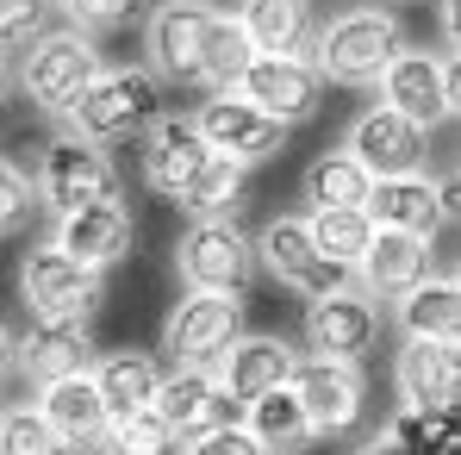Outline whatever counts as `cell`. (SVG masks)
Segmentation results:
<instances>
[{"instance_id": "cell-1", "label": "cell", "mask_w": 461, "mask_h": 455, "mask_svg": "<svg viewBox=\"0 0 461 455\" xmlns=\"http://www.w3.org/2000/svg\"><path fill=\"white\" fill-rule=\"evenodd\" d=\"M162 113V81L150 69H100V76L81 87L63 113V132L81 138V144H131L150 132V119Z\"/></svg>"}, {"instance_id": "cell-2", "label": "cell", "mask_w": 461, "mask_h": 455, "mask_svg": "<svg viewBox=\"0 0 461 455\" xmlns=\"http://www.w3.org/2000/svg\"><path fill=\"white\" fill-rule=\"evenodd\" d=\"M399 44H405V32L386 6H349L324 32H312V69L337 87H375Z\"/></svg>"}, {"instance_id": "cell-3", "label": "cell", "mask_w": 461, "mask_h": 455, "mask_svg": "<svg viewBox=\"0 0 461 455\" xmlns=\"http://www.w3.org/2000/svg\"><path fill=\"white\" fill-rule=\"evenodd\" d=\"M100 69H106V63H100V50H94L87 32H38V38L25 44V63H19L13 81L25 87V100H32L38 113L63 119L69 100H76Z\"/></svg>"}, {"instance_id": "cell-4", "label": "cell", "mask_w": 461, "mask_h": 455, "mask_svg": "<svg viewBox=\"0 0 461 455\" xmlns=\"http://www.w3.org/2000/svg\"><path fill=\"white\" fill-rule=\"evenodd\" d=\"M381 100L393 113H405L418 132H437L456 119V100H461V76H456V57H437V50H411L399 44L393 63L381 69Z\"/></svg>"}, {"instance_id": "cell-5", "label": "cell", "mask_w": 461, "mask_h": 455, "mask_svg": "<svg viewBox=\"0 0 461 455\" xmlns=\"http://www.w3.org/2000/svg\"><path fill=\"white\" fill-rule=\"evenodd\" d=\"M212 32H219V6H206V0H162L150 13V32H144L150 76L168 81V87H200Z\"/></svg>"}, {"instance_id": "cell-6", "label": "cell", "mask_w": 461, "mask_h": 455, "mask_svg": "<svg viewBox=\"0 0 461 455\" xmlns=\"http://www.w3.org/2000/svg\"><path fill=\"white\" fill-rule=\"evenodd\" d=\"M175 268L187 294H243L256 281V243L237 231V219H194L181 231Z\"/></svg>"}, {"instance_id": "cell-7", "label": "cell", "mask_w": 461, "mask_h": 455, "mask_svg": "<svg viewBox=\"0 0 461 455\" xmlns=\"http://www.w3.org/2000/svg\"><path fill=\"white\" fill-rule=\"evenodd\" d=\"M38 206L50 213H76V206H94V200H119V168L100 144H81V138H50L44 156H38Z\"/></svg>"}, {"instance_id": "cell-8", "label": "cell", "mask_w": 461, "mask_h": 455, "mask_svg": "<svg viewBox=\"0 0 461 455\" xmlns=\"http://www.w3.org/2000/svg\"><path fill=\"white\" fill-rule=\"evenodd\" d=\"M287 387H294L300 405H306L312 437H349V431H362V418H368V380H362L356 362L300 356L294 375H287Z\"/></svg>"}, {"instance_id": "cell-9", "label": "cell", "mask_w": 461, "mask_h": 455, "mask_svg": "<svg viewBox=\"0 0 461 455\" xmlns=\"http://www.w3.org/2000/svg\"><path fill=\"white\" fill-rule=\"evenodd\" d=\"M194 132L206 138V150L225 156V162H237V168H256V162H268V156H281V144H287V125L281 119H268V113H256L243 94H206L194 113Z\"/></svg>"}, {"instance_id": "cell-10", "label": "cell", "mask_w": 461, "mask_h": 455, "mask_svg": "<svg viewBox=\"0 0 461 455\" xmlns=\"http://www.w3.org/2000/svg\"><path fill=\"white\" fill-rule=\"evenodd\" d=\"M362 213L375 219V231H405V237H437L456 219V181H437L430 168L411 175H381L362 200Z\"/></svg>"}, {"instance_id": "cell-11", "label": "cell", "mask_w": 461, "mask_h": 455, "mask_svg": "<svg viewBox=\"0 0 461 455\" xmlns=\"http://www.w3.org/2000/svg\"><path fill=\"white\" fill-rule=\"evenodd\" d=\"M230 94H243L256 113H268V119H281V125L294 132V125L318 119V106H324V76L312 69V57H268V50H256V57L243 63V76H237Z\"/></svg>"}, {"instance_id": "cell-12", "label": "cell", "mask_w": 461, "mask_h": 455, "mask_svg": "<svg viewBox=\"0 0 461 455\" xmlns=\"http://www.w3.org/2000/svg\"><path fill=\"white\" fill-rule=\"evenodd\" d=\"M19 300L32 318H94V305L106 300V287H100V275L94 268H81L76 256H63L57 243H44V250H32L25 262H19Z\"/></svg>"}, {"instance_id": "cell-13", "label": "cell", "mask_w": 461, "mask_h": 455, "mask_svg": "<svg viewBox=\"0 0 461 455\" xmlns=\"http://www.w3.org/2000/svg\"><path fill=\"white\" fill-rule=\"evenodd\" d=\"M381 337V305L368 300L362 287H343V294H324L306 300V350L312 356H330V362H368Z\"/></svg>"}, {"instance_id": "cell-14", "label": "cell", "mask_w": 461, "mask_h": 455, "mask_svg": "<svg viewBox=\"0 0 461 455\" xmlns=\"http://www.w3.org/2000/svg\"><path fill=\"white\" fill-rule=\"evenodd\" d=\"M343 150L356 156L375 181H381V175H411V168H424V156H430V132H418L405 113H393L386 100H375L368 113H356Z\"/></svg>"}, {"instance_id": "cell-15", "label": "cell", "mask_w": 461, "mask_h": 455, "mask_svg": "<svg viewBox=\"0 0 461 455\" xmlns=\"http://www.w3.org/2000/svg\"><path fill=\"white\" fill-rule=\"evenodd\" d=\"M237 331H243V294H187L162 324V350L175 362H219V350Z\"/></svg>"}, {"instance_id": "cell-16", "label": "cell", "mask_w": 461, "mask_h": 455, "mask_svg": "<svg viewBox=\"0 0 461 455\" xmlns=\"http://www.w3.org/2000/svg\"><path fill=\"white\" fill-rule=\"evenodd\" d=\"M131 206L125 200H94V206H76V213H57V250L63 256H76L81 268H94V275H106L113 262H125L131 256Z\"/></svg>"}, {"instance_id": "cell-17", "label": "cell", "mask_w": 461, "mask_h": 455, "mask_svg": "<svg viewBox=\"0 0 461 455\" xmlns=\"http://www.w3.org/2000/svg\"><path fill=\"white\" fill-rule=\"evenodd\" d=\"M156 418L168 424L175 443H187V437L225 424V418H230L225 380L212 375L206 362H175V375H162V387H156Z\"/></svg>"}, {"instance_id": "cell-18", "label": "cell", "mask_w": 461, "mask_h": 455, "mask_svg": "<svg viewBox=\"0 0 461 455\" xmlns=\"http://www.w3.org/2000/svg\"><path fill=\"white\" fill-rule=\"evenodd\" d=\"M399 399L418 405V412H456V399H461L456 337H405V350H399Z\"/></svg>"}, {"instance_id": "cell-19", "label": "cell", "mask_w": 461, "mask_h": 455, "mask_svg": "<svg viewBox=\"0 0 461 455\" xmlns=\"http://www.w3.org/2000/svg\"><path fill=\"white\" fill-rule=\"evenodd\" d=\"M206 162H212V150H206V138L194 132L187 113H156L150 132H144V181L162 200H175Z\"/></svg>"}, {"instance_id": "cell-20", "label": "cell", "mask_w": 461, "mask_h": 455, "mask_svg": "<svg viewBox=\"0 0 461 455\" xmlns=\"http://www.w3.org/2000/svg\"><path fill=\"white\" fill-rule=\"evenodd\" d=\"M38 412L50 418V431L63 437V450H100L106 443V399H100V387L94 375L81 369V375H57L44 380V393H38Z\"/></svg>"}, {"instance_id": "cell-21", "label": "cell", "mask_w": 461, "mask_h": 455, "mask_svg": "<svg viewBox=\"0 0 461 455\" xmlns=\"http://www.w3.org/2000/svg\"><path fill=\"white\" fill-rule=\"evenodd\" d=\"M13 343H19V375H32L38 387L94 369V337L81 318H32L25 337H13Z\"/></svg>"}, {"instance_id": "cell-22", "label": "cell", "mask_w": 461, "mask_h": 455, "mask_svg": "<svg viewBox=\"0 0 461 455\" xmlns=\"http://www.w3.org/2000/svg\"><path fill=\"white\" fill-rule=\"evenodd\" d=\"M424 275H430V243L405 237V231H375L368 250H362V262H356V287L368 300H399Z\"/></svg>"}, {"instance_id": "cell-23", "label": "cell", "mask_w": 461, "mask_h": 455, "mask_svg": "<svg viewBox=\"0 0 461 455\" xmlns=\"http://www.w3.org/2000/svg\"><path fill=\"white\" fill-rule=\"evenodd\" d=\"M294 350L281 343V337H230L225 350H219V369L212 375L225 380L230 405H243V399H256V393H268V387H287V375H294Z\"/></svg>"}, {"instance_id": "cell-24", "label": "cell", "mask_w": 461, "mask_h": 455, "mask_svg": "<svg viewBox=\"0 0 461 455\" xmlns=\"http://www.w3.org/2000/svg\"><path fill=\"white\" fill-rule=\"evenodd\" d=\"M237 32L249 38V50L268 57H306L312 50V0H237Z\"/></svg>"}, {"instance_id": "cell-25", "label": "cell", "mask_w": 461, "mask_h": 455, "mask_svg": "<svg viewBox=\"0 0 461 455\" xmlns=\"http://www.w3.org/2000/svg\"><path fill=\"white\" fill-rule=\"evenodd\" d=\"M243 431L256 437V450H262V455H300V450L318 443L312 424H306V405H300L294 387H268V393L243 399Z\"/></svg>"}, {"instance_id": "cell-26", "label": "cell", "mask_w": 461, "mask_h": 455, "mask_svg": "<svg viewBox=\"0 0 461 455\" xmlns=\"http://www.w3.org/2000/svg\"><path fill=\"white\" fill-rule=\"evenodd\" d=\"M94 387H100V399H106V418H125V412H144L156 405V387H162V362H156L150 350H106V356H94Z\"/></svg>"}, {"instance_id": "cell-27", "label": "cell", "mask_w": 461, "mask_h": 455, "mask_svg": "<svg viewBox=\"0 0 461 455\" xmlns=\"http://www.w3.org/2000/svg\"><path fill=\"white\" fill-rule=\"evenodd\" d=\"M399 331L405 337H456L461 331V281L456 275H424L418 287H405L399 300Z\"/></svg>"}, {"instance_id": "cell-28", "label": "cell", "mask_w": 461, "mask_h": 455, "mask_svg": "<svg viewBox=\"0 0 461 455\" xmlns=\"http://www.w3.org/2000/svg\"><path fill=\"white\" fill-rule=\"evenodd\" d=\"M249 243H256V268H268L281 287H300V275L318 262V243H312L306 219H294V213L268 219L262 237H249Z\"/></svg>"}, {"instance_id": "cell-29", "label": "cell", "mask_w": 461, "mask_h": 455, "mask_svg": "<svg viewBox=\"0 0 461 455\" xmlns=\"http://www.w3.org/2000/svg\"><path fill=\"white\" fill-rule=\"evenodd\" d=\"M306 231H312V243H318V256L356 268L362 250H368V237H375V219H368L362 206H312Z\"/></svg>"}, {"instance_id": "cell-30", "label": "cell", "mask_w": 461, "mask_h": 455, "mask_svg": "<svg viewBox=\"0 0 461 455\" xmlns=\"http://www.w3.org/2000/svg\"><path fill=\"white\" fill-rule=\"evenodd\" d=\"M368 187H375V175L349 150H324V156H312V168H306V200L312 206H362Z\"/></svg>"}, {"instance_id": "cell-31", "label": "cell", "mask_w": 461, "mask_h": 455, "mask_svg": "<svg viewBox=\"0 0 461 455\" xmlns=\"http://www.w3.org/2000/svg\"><path fill=\"white\" fill-rule=\"evenodd\" d=\"M237 200H243V168L225 162V156H212V162L175 194V206H181L187 219H237Z\"/></svg>"}, {"instance_id": "cell-32", "label": "cell", "mask_w": 461, "mask_h": 455, "mask_svg": "<svg viewBox=\"0 0 461 455\" xmlns=\"http://www.w3.org/2000/svg\"><path fill=\"white\" fill-rule=\"evenodd\" d=\"M386 443L399 455H456V412H418V405H405L386 424Z\"/></svg>"}, {"instance_id": "cell-33", "label": "cell", "mask_w": 461, "mask_h": 455, "mask_svg": "<svg viewBox=\"0 0 461 455\" xmlns=\"http://www.w3.org/2000/svg\"><path fill=\"white\" fill-rule=\"evenodd\" d=\"M0 455H69L38 405H0Z\"/></svg>"}, {"instance_id": "cell-34", "label": "cell", "mask_w": 461, "mask_h": 455, "mask_svg": "<svg viewBox=\"0 0 461 455\" xmlns=\"http://www.w3.org/2000/svg\"><path fill=\"white\" fill-rule=\"evenodd\" d=\"M100 450H106V455H175L181 443L168 437V424L156 418V405H144V412H125V418H113Z\"/></svg>"}, {"instance_id": "cell-35", "label": "cell", "mask_w": 461, "mask_h": 455, "mask_svg": "<svg viewBox=\"0 0 461 455\" xmlns=\"http://www.w3.org/2000/svg\"><path fill=\"white\" fill-rule=\"evenodd\" d=\"M32 213H38V187H32V175H25L19 162L0 156V237H19V231L32 225Z\"/></svg>"}, {"instance_id": "cell-36", "label": "cell", "mask_w": 461, "mask_h": 455, "mask_svg": "<svg viewBox=\"0 0 461 455\" xmlns=\"http://www.w3.org/2000/svg\"><path fill=\"white\" fill-rule=\"evenodd\" d=\"M50 6H63L69 32H113L138 13V0H50Z\"/></svg>"}, {"instance_id": "cell-37", "label": "cell", "mask_w": 461, "mask_h": 455, "mask_svg": "<svg viewBox=\"0 0 461 455\" xmlns=\"http://www.w3.org/2000/svg\"><path fill=\"white\" fill-rule=\"evenodd\" d=\"M50 0H0V50H25L44 32Z\"/></svg>"}, {"instance_id": "cell-38", "label": "cell", "mask_w": 461, "mask_h": 455, "mask_svg": "<svg viewBox=\"0 0 461 455\" xmlns=\"http://www.w3.org/2000/svg\"><path fill=\"white\" fill-rule=\"evenodd\" d=\"M175 455H262V450H256V437L243 431V418H225V424H212V431L187 437Z\"/></svg>"}, {"instance_id": "cell-39", "label": "cell", "mask_w": 461, "mask_h": 455, "mask_svg": "<svg viewBox=\"0 0 461 455\" xmlns=\"http://www.w3.org/2000/svg\"><path fill=\"white\" fill-rule=\"evenodd\" d=\"M13 375H19V343H13V331L0 324V387H6Z\"/></svg>"}, {"instance_id": "cell-40", "label": "cell", "mask_w": 461, "mask_h": 455, "mask_svg": "<svg viewBox=\"0 0 461 455\" xmlns=\"http://www.w3.org/2000/svg\"><path fill=\"white\" fill-rule=\"evenodd\" d=\"M6 94H13V63H6V50H0V106H6Z\"/></svg>"}, {"instance_id": "cell-41", "label": "cell", "mask_w": 461, "mask_h": 455, "mask_svg": "<svg viewBox=\"0 0 461 455\" xmlns=\"http://www.w3.org/2000/svg\"><path fill=\"white\" fill-rule=\"evenodd\" d=\"M349 455H399V450H393L386 437H375V443H362V450H349Z\"/></svg>"}, {"instance_id": "cell-42", "label": "cell", "mask_w": 461, "mask_h": 455, "mask_svg": "<svg viewBox=\"0 0 461 455\" xmlns=\"http://www.w3.org/2000/svg\"><path fill=\"white\" fill-rule=\"evenodd\" d=\"M399 6H418V0H399Z\"/></svg>"}]
</instances>
